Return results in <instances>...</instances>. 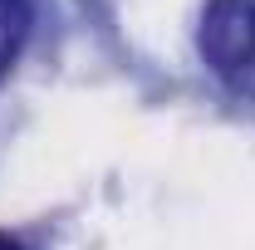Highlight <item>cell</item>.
Listing matches in <instances>:
<instances>
[{
	"mask_svg": "<svg viewBox=\"0 0 255 250\" xmlns=\"http://www.w3.org/2000/svg\"><path fill=\"white\" fill-rule=\"evenodd\" d=\"M0 250H25L20 241H10V236H0Z\"/></svg>",
	"mask_w": 255,
	"mask_h": 250,
	"instance_id": "3957f363",
	"label": "cell"
},
{
	"mask_svg": "<svg viewBox=\"0 0 255 250\" xmlns=\"http://www.w3.org/2000/svg\"><path fill=\"white\" fill-rule=\"evenodd\" d=\"M30 34V0H0V79Z\"/></svg>",
	"mask_w": 255,
	"mask_h": 250,
	"instance_id": "7a4b0ae2",
	"label": "cell"
},
{
	"mask_svg": "<svg viewBox=\"0 0 255 250\" xmlns=\"http://www.w3.org/2000/svg\"><path fill=\"white\" fill-rule=\"evenodd\" d=\"M196 49L211 74L226 84H246L255 69V0H211L196 30Z\"/></svg>",
	"mask_w": 255,
	"mask_h": 250,
	"instance_id": "6da1fadb",
	"label": "cell"
}]
</instances>
